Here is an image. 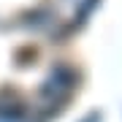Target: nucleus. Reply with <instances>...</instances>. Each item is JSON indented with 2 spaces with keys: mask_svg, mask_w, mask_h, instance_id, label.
<instances>
[{
  "mask_svg": "<svg viewBox=\"0 0 122 122\" xmlns=\"http://www.w3.org/2000/svg\"><path fill=\"white\" fill-rule=\"evenodd\" d=\"M98 0H0V117L41 119L73 87V38Z\"/></svg>",
  "mask_w": 122,
  "mask_h": 122,
  "instance_id": "f257e3e1",
  "label": "nucleus"
}]
</instances>
